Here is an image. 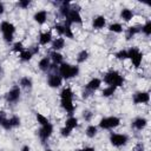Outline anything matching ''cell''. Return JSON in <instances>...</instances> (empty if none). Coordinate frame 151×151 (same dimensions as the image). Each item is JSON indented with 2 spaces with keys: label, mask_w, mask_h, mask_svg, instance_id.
Segmentation results:
<instances>
[{
  "label": "cell",
  "mask_w": 151,
  "mask_h": 151,
  "mask_svg": "<svg viewBox=\"0 0 151 151\" xmlns=\"http://www.w3.org/2000/svg\"><path fill=\"white\" fill-rule=\"evenodd\" d=\"M19 84H20V86H21V87H24V88H31V87H32V85H33L32 79H31V78H28V77H22V78L20 79Z\"/></svg>",
  "instance_id": "484cf974"
},
{
  "label": "cell",
  "mask_w": 151,
  "mask_h": 151,
  "mask_svg": "<svg viewBox=\"0 0 151 151\" xmlns=\"http://www.w3.org/2000/svg\"><path fill=\"white\" fill-rule=\"evenodd\" d=\"M33 19H34V21L35 22H38V24H40V25H42L46 20H47V12L46 11H38L35 14H34V17H33Z\"/></svg>",
  "instance_id": "2e32d148"
},
{
  "label": "cell",
  "mask_w": 151,
  "mask_h": 151,
  "mask_svg": "<svg viewBox=\"0 0 151 151\" xmlns=\"http://www.w3.org/2000/svg\"><path fill=\"white\" fill-rule=\"evenodd\" d=\"M60 105L68 113L73 114L76 107L73 104V92L70 87H64L60 92Z\"/></svg>",
  "instance_id": "6da1fadb"
},
{
  "label": "cell",
  "mask_w": 151,
  "mask_h": 151,
  "mask_svg": "<svg viewBox=\"0 0 151 151\" xmlns=\"http://www.w3.org/2000/svg\"><path fill=\"white\" fill-rule=\"evenodd\" d=\"M114 57L119 60H125V59H127V51L126 50H120L114 54Z\"/></svg>",
  "instance_id": "d590c367"
},
{
  "label": "cell",
  "mask_w": 151,
  "mask_h": 151,
  "mask_svg": "<svg viewBox=\"0 0 151 151\" xmlns=\"http://www.w3.org/2000/svg\"><path fill=\"white\" fill-rule=\"evenodd\" d=\"M29 150H31V149H29V146H28V145H25V146H22V147H21V150H20V151H29Z\"/></svg>",
  "instance_id": "f6af8a7d"
},
{
  "label": "cell",
  "mask_w": 151,
  "mask_h": 151,
  "mask_svg": "<svg viewBox=\"0 0 151 151\" xmlns=\"http://www.w3.org/2000/svg\"><path fill=\"white\" fill-rule=\"evenodd\" d=\"M66 24L67 25H71V24H73V22H76V24H81L83 22V19H81V15L79 14V12H77V11H74V9H70V12H68V14L66 15Z\"/></svg>",
  "instance_id": "8fae6325"
},
{
  "label": "cell",
  "mask_w": 151,
  "mask_h": 151,
  "mask_svg": "<svg viewBox=\"0 0 151 151\" xmlns=\"http://www.w3.org/2000/svg\"><path fill=\"white\" fill-rule=\"evenodd\" d=\"M80 151H96V150H94V147H91V146H86V147L81 149Z\"/></svg>",
  "instance_id": "7bdbcfd3"
},
{
  "label": "cell",
  "mask_w": 151,
  "mask_h": 151,
  "mask_svg": "<svg viewBox=\"0 0 151 151\" xmlns=\"http://www.w3.org/2000/svg\"><path fill=\"white\" fill-rule=\"evenodd\" d=\"M50 66H51V59H50V57H44V58H41L40 61H39V64H38L39 70L42 71V72L48 71Z\"/></svg>",
  "instance_id": "e0dca14e"
},
{
  "label": "cell",
  "mask_w": 151,
  "mask_h": 151,
  "mask_svg": "<svg viewBox=\"0 0 151 151\" xmlns=\"http://www.w3.org/2000/svg\"><path fill=\"white\" fill-rule=\"evenodd\" d=\"M45 151H52V150H50V149H47V150H45Z\"/></svg>",
  "instance_id": "bcb514c9"
},
{
  "label": "cell",
  "mask_w": 151,
  "mask_h": 151,
  "mask_svg": "<svg viewBox=\"0 0 151 151\" xmlns=\"http://www.w3.org/2000/svg\"><path fill=\"white\" fill-rule=\"evenodd\" d=\"M120 124V119L118 117H106V118H103L100 119L99 122V127L104 129V130H109V129H114L117 127L118 125Z\"/></svg>",
  "instance_id": "8992f818"
},
{
  "label": "cell",
  "mask_w": 151,
  "mask_h": 151,
  "mask_svg": "<svg viewBox=\"0 0 151 151\" xmlns=\"http://www.w3.org/2000/svg\"><path fill=\"white\" fill-rule=\"evenodd\" d=\"M54 29H55L60 35H64V25H61V24H57V25L54 26Z\"/></svg>",
  "instance_id": "60d3db41"
},
{
  "label": "cell",
  "mask_w": 151,
  "mask_h": 151,
  "mask_svg": "<svg viewBox=\"0 0 151 151\" xmlns=\"http://www.w3.org/2000/svg\"><path fill=\"white\" fill-rule=\"evenodd\" d=\"M52 132H53V125L51 123H47L45 125H41L40 130L38 131V134H39V138L42 142H45L52 136Z\"/></svg>",
  "instance_id": "ba28073f"
},
{
  "label": "cell",
  "mask_w": 151,
  "mask_h": 151,
  "mask_svg": "<svg viewBox=\"0 0 151 151\" xmlns=\"http://www.w3.org/2000/svg\"><path fill=\"white\" fill-rule=\"evenodd\" d=\"M32 57H33V54H32V52L29 50H24L21 53H19V58L22 61H29L32 59Z\"/></svg>",
  "instance_id": "4316f807"
},
{
  "label": "cell",
  "mask_w": 151,
  "mask_h": 151,
  "mask_svg": "<svg viewBox=\"0 0 151 151\" xmlns=\"http://www.w3.org/2000/svg\"><path fill=\"white\" fill-rule=\"evenodd\" d=\"M71 131H72V130H70V129H67L66 126H64V127L60 129V134H61L63 137H68V136L71 134Z\"/></svg>",
  "instance_id": "f35d334b"
},
{
  "label": "cell",
  "mask_w": 151,
  "mask_h": 151,
  "mask_svg": "<svg viewBox=\"0 0 151 151\" xmlns=\"http://www.w3.org/2000/svg\"><path fill=\"white\" fill-rule=\"evenodd\" d=\"M92 117H93V113H92L91 111H88V110L83 111V118H84L86 122H90V120L92 119Z\"/></svg>",
  "instance_id": "74e56055"
},
{
  "label": "cell",
  "mask_w": 151,
  "mask_h": 151,
  "mask_svg": "<svg viewBox=\"0 0 151 151\" xmlns=\"http://www.w3.org/2000/svg\"><path fill=\"white\" fill-rule=\"evenodd\" d=\"M47 84L50 87H59L63 84V78L59 76V73H51L47 78Z\"/></svg>",
  "instance_id": "7c38bea8"
},
{
  "label": "cell",
  "mask_w": 151,
  "mask_h": 151,
  "mask_svg": "<svg viewBox=\"0 0 151 151\" xmlns=\"http://www.w3.org/2000/svg\"><path fill=\"white\" fill-rule=\"evenodd\" d=\"M85 133H86V136H87L88 138H93V137L97 134V126H94V125H88V126L86 127Z\"/></svg>",
  "instance_id": "4dcf8cb0"
},
{
  "label": "cell",
  "mask_w": 151,
  "mask_h": 151,
  "mask_svg": "<svg viewBox=\"0 0 151 151\" xmlns=\"http://www.w3.org/2000/svg\"><path fill=\"white\" fill-rule=\"evenodd\" d=\"M87 58H88V52H87L86 50H83V51H80V52L77 54V63L81 64V63H84Z\"/></svg>",
  "instance_id": "f1b7e54d"
},
{
  "label": "cell",
  "mask_w": 151,
  "mask_h": 151,
  "mask_svg": "<svg viewBox=\"0 0 151 151\" xmlns=\"http://www.w3.org/2000/svg\"><path fill=\"white\" fill-rule=\"evenodd\" d=\"M9 119V123H11V126L12 127H18V126H20V118L18 117V116H12L11 118H8Z\"/></svg>",
  "instance_id": "e575fe53"
},
{
  "label": "cell",
  "mask_w": 151,
  "mask_h": 151,
  "mask_svg": "<svg viewBox=\"0 0 151 151\" xmlns=\"http://www.w3.org/2000/svg\"><path fill=\"white\" fill-rule=\"evenodd\" d=\"M116 90H117V87H114V86H107L101 91V96L103 97H111V96H113Z\"/></svg>",
  "instance_id": "f546056e"
},
{
  "label": "cell",
  "mask_w": 151,
  "mask_h": 151,
  "mask_svg": "<svg viewBox=\"0 0 151 151\" xmlns=\"http://www.w3.org/2000/svg\"><path fill=\"white\" fill-rule=\"evenodd\" d=\"M145 149H144V145L142 144V143H138L133 149H132V151H144Z\"/></svg>",
  "instance_id": "b9f144b4"
},
{
  "label": "cell",
  "mask_w": 151,
  "mask_h": 151,
  "mask_svg": "<svg viewBox=\"0 0 151 151\" xmlns=\"http://www.w3.org/2000/svg\"><path fill=\"white\" fill-rule=\"evenodd\" d=\"M0 31L2 32V37L6 42H12L15 33V26L12 22L8 21H2L0 24Z\"/></svg>",
  "instance_id": "277c9868"
},
{
  "label": "cell",
  "mask_w": 151,
  "mask_h": 151,
  "mask_svg": "<svg viewBox=\"0 0 151 151\" xmlns=\"http://www.w3.org/2000/svg\"><path fill=\"white\" fill-rule=\"evenodd\" d=\"M0 125L5 130H11L12 129L11 123H9V119L7 118V114H6L5 111H0Z\"/></svg>",
  "instance_id": "ac0fdd59"
},
{
  "label": "cell",
  "mask_w": 151,
  "mask_h": 151,
  "mask_svg": "<svg viewBox=\"0 0 151 151\" xmlns=\"http://www.w3.org/2000/svg\"><path fill=\"white\" fill-rule=\"evenodd\" d=\"M109 29L111 32H113V33H122L123 32V26L120 24H118V22H114V24H111L109 26Z\"/></svg>",
  "instance_id": "1f68e13d"
},
{
  "label": "cell",
  "mask_w": 151,
  "mask_h": 151,
  "mask_svg": "<svg viewBox=\"0 0 151 151\" xmlns=\"http://www.w3.org/2000/svg\"><path fill=\"white\" fill-rule=\"evenodd\" d=\"M58 72L59 76L63 79H71L73 77H77L79 73V67L76 65H71L67 63H63L59 67H58Z\"/></svg>",
  "instance_id": "3957f363"
},
{
  "label": "cell",
  "mask_w": 151,
  "mask_h": 151,
  "mask_svg": "<svg viewBox=\"0 0 151 151\" xmlns=\"http://www.w3.org/2000/svg\"><path fill=\"white\" fill-rule=\"evenodd\" d=\"M50 59L52 60L53 64H55V65H61V64H63V60H64V57H63V54H60L59 52L53 51V52L51 53V55H50Z\"/></svg>",
  "instance_id": "44dd1931"
},
{
  "label": "cell",
  "mask_w": 151,
  "mask_h": 151,
  "mask_svg": "<svg viewBox=\"0 0 151 151\" xmlns=\"http://www.w3.org/2000/svg\"><path fill=\"white\" fill-rule=\"evenodd\" d=\"M105 25H106V19H105V17H103V15H97L96 18H93L92 26H93L94 29H101V28H104Z\"/></svg>",
  "instance_id": "5bb4252c"
},
{
  "label": "cell",
  "mask_w": 151,
  "mask_h": 151,
  "mask_svg": "<svg viewBox=\"0 0 151 151\" xmlns=\"http://www.w3.org/2000/svg\"><path fill=\"white\" fill-rule=\"evenodd\" d=\"M13 52H18V53H21L25 48H24V45H22V42L21 41H17L14 45H13Z\"/></svg>",
  "instance_id": "8d00e7d4"
},
{
  "label": "cell",
  "mask_w": 151,
  "mask_h": 151,
  "mask_svg": "<svg viewBox=\"0 0 151 151\" xmlns=\"http://www.w3.org/2000/svg\"><path fill=\"white\" fill-rule=\"evenodd\" d=\"M7 103H11V104H14L17 103L19 99H20V88L19 86H13L5 96Z\"/></svg>",
  "instance_id": "9c48e42d"
},
{
  "label": "cell",
  "mask_w": 151,
  "mask_h": 151,
  "mask_svg": "<svg viewBox=\"0 0 151 151\" xmlns=\"http://www.w3.org/2000/svg\"><path fill=\"white\" fill-rule=\"evenodd\" d=\"M35 118H37V122H38L40 125H45V124L50 123V122H48V119H47L44 114H41V113H39V112H37V113H35Z\"/></svg>",
  "instance_id": "d6a6232c"
},
{
  "label": "cell",
  "mask_w": 151,
  "mask_h": 151,
  "mask_svg": "<svg viewBox=\"0 0 151 151\" xmlns=\"http://www.w3.org/2000/svg\"><path fill=\"white\" fill-rule=\"evenodd\" d=\"M140 32H143L146 37L151 34V21L150 20H147L143 26H140Z\"/></svg>",
  "instance_id": "83f0119b"
},
{
  "label": "cell",
  "mask_w": 151,
  "mask_h": 151,
  "mask_svg": "<svg viewBox=\"0 0 151 151\" xmlns=\"http://www.w3.org/2000/svg\"><path fill=\"white\" fill-rule=\"evenodd\" d=\"M29 4H31L29 0H20V1L18 2V6L21 7V8H27V7L29 6Z\"/></svg>",
  "instance_id": "ab89813d"
},
{
  "label": "cell",
  "mask_w": 151,
  "mask_h": 151,
  "mask_svg": "<svg viewBox=\"0 0 151 151\" xmlns=\"http://www.w3.org/2000/svg\"><path fill=\"white\" fill-rule=\"evenodd\" d=\"M147 124V120L144 118V117H138L136 119H133L132 122V126L136 129V130H143Z\"/></svg>",
  "instance_id": "9a60e30c"
},
{
  "label": "cell",
  "mask_w": 151,
  "mask_h": 151,
  "mask_svg": "<svg viewBox=\"0 0 151 151\" xmlns=\"http://www.w3.org/2000/svg\"><path fill=\"white\" fill-rule=\"evenodd\" d=\"M132 100L134 104H146L150 100V94H149V92L139 91V92H136L133 94Z\"/></svg>",
  "instance_id": "30bf717a"
},
{
  "label": "cell",
  "mask_w": 151,
  "mask_h": 151,
  "mask_svg": "<svg viewBox=\"0 0 151 151\" xmlns=\"http://www.w3.org/2000/svg\"><path fill=\"white\" fill-rule=\"evenodd\" d=\"M64 46H65V40H64V38H55V39L52 41V48H53V51H55V52H58L59 50H61Z\"/></svg>",
  "instance_id": "7402d4cb"
},
{
  "label": "cell",
  "mask_w": 151,
  "mask_h": 151,
  "mask_svg": "<svg viewBox=\"0 0 151 151\" xmlns=\"http://www.w3.org/2000/svg\"><path fill=\"white\" fill-rule=\"evenodd\" d=\"M70 9H71L70 8V1H63L61 5H60V7H59V12H60L61 17L66 18V15L68 14Z\"/></svg>",
  "instance_id": "cb8c5ba5"
},
{
  "label": "cell",
  "mask_w": 151,
  "mask_h": 151,
  "mask_svg": "<svg viewBox=\"0 0 151 151\" xmlns=\"http://www.w3.org/2000/svg\"><path fill=\"white\" fill-rule=\"evenodd\" d=\"M129 138L126 134H123V133H111L110 136V142L113 146H124L126 143H127Z\"/></svg>",
  "instance_id": "52a82bcc"
},
{
  "label": "cell",
  "mask_w": 151,
  "mask_h": 151,
  "mask_svg": "<svg viewBox=\"0 0 151 151\" xmlns=\"http://www.w3.org/2000/svg\"><path fill=\"white\" fill-rule=\"evenodd\" d=\"M139 32H140V26H130V27L126 29V34H125L126 40H130L133 35L138 34Z\"/></svg>",
  "instance_id": "ffe728a7"
},
{
  "label": "cell",
  "mask_w": 151,
  "mask_h": 151,
  "mask_svg": "<svg viewBox=\"0 0 151 151\" xmlns=\"http://www.w3.org/2000/svg\"><path fill=\"white\" fill-rule=\"evenodd\" d=\"M64 35L66 37V38H70V39H73V32H72V29H71V26L70 25H67V24H65L64 25Z\"/></svg>",
  "instance_id": "836d02e7"
},
{
  "label": "cell",
  "mask_w": 151,
  "mask_h": 151,
  "mask_svg": "<svg viewBox=\"0 0 151 151\" xmlns=\"http://www.w3.org/2000/svg\"><path fill=\"white\" fill-rule=\"evenodd\" d=\"M65 126H66L67 129H70V130L76 129V127L78 126V119H77L76 117H70V118H67L66 122H65Z\"/></svg>",
  "instance_id": "d4e9b609"
},
{
  "label": "cell",
  "mask_w": 151,
  "mask_h": 151,
  "mask_svg": "<svg viewBox=\"0 0 151 151\" xmlns=\"http://www.w3.org/2000/svg\"><path fill=\"white\" fill-rule=\"evenodd\" d=\"M101 85V80L99 78H92L85 86V90L88 92H94L96 90H98Z\"/></svg>",
  "instance_id": "4fadbf2b"
},
{
  "label": "cell",
  "mask_w": 151,
  "mask_h": 151,
  "mask_svg": "<svg viewBox=\"0 0 151 151\" xmlns=\"http://www.w3.org/2000/svg\"><path fill=\"white\" fill-rule=\"evenodd\" d=\"M127 58L131 60L133 66L136 68H138L142 64V60H143V53L138 50V47H131L127 51Z\"/></svg>",
  "instance_id": "5b68a950"
},
{
  "label": "cell",
  "mask_w": 151,
  "mask_h": 151,
  "mask_svg": "<svg viewBox=\"0 0 151 151\" xmlns=\"http://www.w3.org/2000/svg\"><path fill=\"white\" fill-rule=\"evenodd\" d=\"M51 40H52V33H51V31L40 33V37H39V44L40 45H47L48 42H51Z\"/></svg>",
  "instance_id": "d6986e66"
},
{
  "label": "cell",
  "mask_w": 151,
  "mask_h": 151,
  "mask_svg": "<svg viewBox=\"0 0 151 151\" xmlns=\"http://www.w3.org/2000/svg\"><path fill=\"white\" fill-rule=\"evenodd\" d=\"M120 18L124 21H130L133 18V12L131 9H129V8H123L122 12H120Z\"/></svg>",
  "instance_id": "603a6c76"
},
{
  "label": "cell",
  "mask_w": 151,
  "mask_h": 151,
  "mask_svg": "<svg viewBox=\"0 0 151 151\" xmlns=\"http://www.w3.org/2000/svg\"><path fill=\"white\" fill-rule=\"evenodd\" d=\"M4 12H5V6L2 2H0V14H2Z\"/></svg>",
  "instance_id": "ee69618b"
},
{
  "label": "cell",
  "mask_w": 151,
  "mask_h": 151,
  "mask_svg": "<svg viewBox=\"0 0 151 151\" xmlns=\"http://www.w3.org/2000/svg\"><path fill=\"white\" fill-rule=\"evenodd\" d=\"M104 83L107 84L109 86L119 87V86H123L124 78H123V76L118 71L111 70V71H109V72L105 73V76H104Z\"/></svg>",
  "instance_id": "7a4b0ae2"
}]
</instances>
